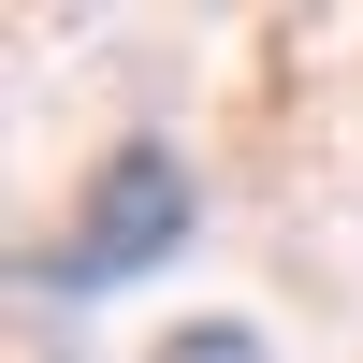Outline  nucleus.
Wrapping results in <instances>:
<instances>
[{
    "instance_id": "f03ea898",
    "label": "nucleus",
    "mask_w": 363,
    "mask_h": 363,
    "mask_svg": "<svg viewBox=\"0 0 363 363\" xmlns=\"http://www.w3.org/2000/svg\"><path fill=\"white\" fill-rule=\"evenodd\" d=\"M160 363H262V349H247V320H189V335H174Z\"/></svg>"
},
{
    "instance_id": "f257e3e1",
    "label": "nucleus",
    "mask_w": 363,
    "mask_h": 363,
    "mask_svg": "<svg viewBox=\"0 0 363 363\" xmlns=\"http://www.w3.org/2000/svg\"><path fill=\"white\" fill-rule=\"evenodd\" d=\"M174 247H189V160H174V145H116V160L87 174L73 233L44 247V291L87 306V291H131L145 262H174Z\"/></svg>"
}]
</instances>
